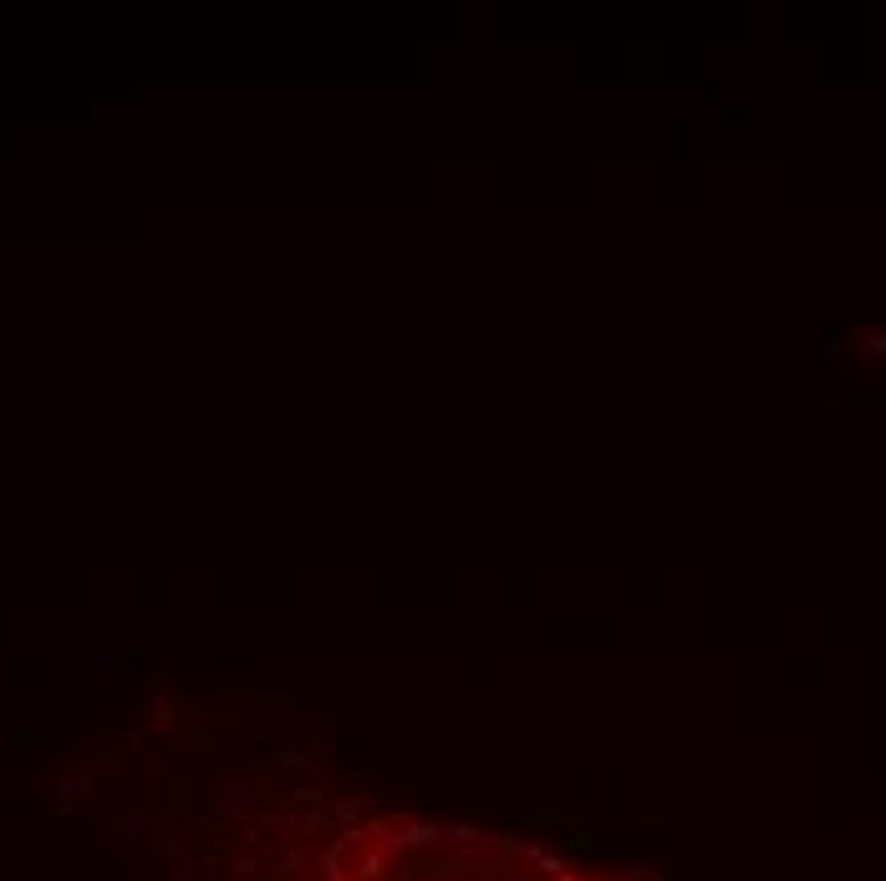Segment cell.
<instances>
[{
  "instance_id": "cell-1",
  "label": "cell",
  "mask_w": 886,
  "mask_h": 881,
  "mask_svg": "<svg viewBox=\"0 0 886 881\" xmlns=\"http://www.w3.org/2000/svg\"><path fill=\"white\" fill-rule=\"evenodd\" d=\"M296 881H627V876L566 861L505 831L357 810V820L337 825L301 861Z\"/></svg>"
}]
</instances>
